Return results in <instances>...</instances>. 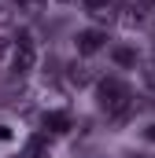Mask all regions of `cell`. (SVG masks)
<instances>
[{
  "label": "cell",
  "instance_id": "6da1fadb",
  "mask_svg": "<svg viewBox=\"0 0 155 158\" xmlns=\"http://www.w3.org/2000/svg\"><path fill=\"white\" fill-rule=\"evenodd\" d=\"M96 103H100V110L115 125H126V121L133 118V110H137L133 92H129V85L122 77H100L96 81Z\"/></svg>",
  "mask_w": 155,
  "mask_h": 158
},
{
  "label": "cell",
  "instance_id": "277c9868",
  "mask_svg": "<svg viewBox=\"0 0 155 158\" xmlns=\"http://www.w3.org/2000/svg\"><path fill=\"white\" fill-rule=\"evenodd\" d=\"M81 7H85L96 22H115L118 19V4L115 0H81Z\"/></svg>",
  "mask_w": 155,
  "mask_h": 158
},
{
  "label": "cell",
  "instance_id": "5b68a950",
  "mask_svg": "<svg viewBox=\"0 0 155 158\" xmlns=\"http://www.w3.org/2000/svg\"><path fill=\"white\" fill-rule=\"evenodd\" d=\"M67 81H70L74 88H85V85L96 81V66H89V63H70V66H67Z\"/></svg>",
  "mask_w": 155,
  "mask_h": 158
},
{
  "label": "cell",
  "instance_id": "9c48e42d",
  "mask_svg": "<svg viewBox=\"0 0 155 158\" xmlns=\"http://www.w3.org/2000/svg\"><path fill=\"white\" fill-rule=\"evenodd\" d=\"M15 4H19L22 11H41V7H44L48 0H15Z\"/></svg>",
  "mask_w": 155,
  "mask_h": 158
},
{
  "label": "cell",
  "instance_id": "9a60e30c",
  "mask_svg": "<svg viewBox=\"0 0 155 158\" xmlns=\"http://www.w3.org/2000/svg\"><path fill=\"white\" fill-rule=\"evenodd\" d=\"M63 4H67V0H63Z\"/></svg>",
  "mask_w": 155,
  "mask_h": 158
},
{
  "label": "cell",
  "instance_id": "ba28073f",
  "mask_svg": "<svg viewBox=\"0 0 155 158\" xmlns=\"http://www.w3.org/2000/svg\"><path fill=\"white\" fill-rule=\"evenodd\" d=\"M140 74H144V85L155 92V59H152V63H144V70H140Z\"/></svg>",
  "mask_w": 155,
  "mask_h": 158
},
{
  "label": "cell",
  "instance_id": "3957f363",
  "mask_svg": "<svg viewBox=\"0 0 155 158\" xmlns=\"http://www.w3.org/2000/svg\"><path fill=\"white\" fill-rule=\"evenodd\" d=\"M74 44H78V55H96V52L107 44V33L96 30V26H89V30H78Z\"/></svg>",
  "mask_w": 155,
  "mask_h": 158
},
{
  "label": "cell",
  "instance_id": "8992f818",
  "mask_svg": "<svg viewBox=\"0 0 155 158\" xmlns=\"http://www.w3.org/2000/svg\"><path fill=\"white\" fill-rule=\"evenodd\" d=\"M41 125H44L48 132L63 136V132H70V114H67V110H48V114L41 118Z\"/></svg>",
  "mask_w": 155,
  "mask_h": 158
},
{
  "label": "cell",
  "instance_id": "7a4b0ae2",
  "mask_svg": "<svg viewBox=\"0 0 155 158\" xmlns=\"http://www.w3.org/2000/svg\"><path fill=\"white\" fill-rule=\"evenodd\" d=\"M37 66V44H33V37L22 30L19 37H15V52H11V74H30Z\"/></svg>",
  "mask_w": 155,
  "mask_h": 158
},
{
  "label": "cell",
  "instance_id": "4fadbf2b",
  "mask_svg": "<svg viewBox=\"0 0 155 158\" xmlns=\"http://www.w3.org/2000/svg\"><path fill=\"white\" fill-rule=\"evenodd\" d=\"M144 136H148V140L155 143V125H148V129H144Z\"/></svg>",
  "mask_w": 155,
  "mask_h": 158
},
{
  "label": "cell",
  "instance_id": "7c38bea8",
  "mask_svg": "<svg viewBox=\"0 0 155 158\" xmlns=\"http://www.w3.org/2000/svg\"><path fill=\"white\" fill-rule=\"evenodd\" d=\"M0 140H11V129L7 125H0Z\"/></svg>",
  "mask_w": 155,
  "mask_h": 158
},
{
  "label": "cell",
  "instance_id": "8fae6325",
  "mask_svg": "<svg viewBox=\"0 0 155 158\" xmlns=\"http://www.w3.org/2000/svg\"><path fill=\"white\" fill-rule=\"evenodd\" d=\"M0 26H11V11H7L4 4H0Z\"/></svg>",
  "mask_w": 155,
  "mask_h": 158
},
{
  "label": "cell",
  "instance_id": "52a82bcc",
  "mask_svg": "<svg viewBox=\"0 0 155 158\" xmlns=\"http://www.w3.org/2000/svg\"><path fill=\"white\" fill-rule=\"evenodd\" d=\"M111 63H115L118 70H137V63H140V59H137V52H133V48L115 44V48H111Z\"/></svg>",
  "mask_w": 155,
  "mask_h": 158
},
{
  "label": "cell",
  "instance_id": "5bb4252c",
  "mask_svg": "<svg viewBox=\"0 0 155 158\" xmlns=\"http://www.w3.org/2000/svg\"><path fill=\"white\" fill-rule=\"evenodd\" d=\"M4 55H7V40H0V59H4Z\"/></svg>",
  "mask_w": 155,
  "mask_h": 158
},
{
  "label": "cell",
  "instance_id": "30bf717a",
  "mask_svg": "<svg viewBox=\"0 0 155 158\" xmlns=\"http://www.w3.org/2000/svg\"><path fill=\"white\" fill-rule=\"evenodd\" d=\"M137 4H140V11H144V15H155V0H137Z\"/></svg>",
  "mask_w": 155,
  "mask_h": 158
}]
</instances>
